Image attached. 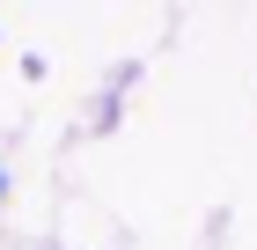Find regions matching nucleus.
Masks as SVG:
<instances>
[]
</instances>
